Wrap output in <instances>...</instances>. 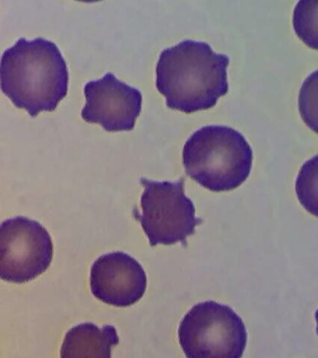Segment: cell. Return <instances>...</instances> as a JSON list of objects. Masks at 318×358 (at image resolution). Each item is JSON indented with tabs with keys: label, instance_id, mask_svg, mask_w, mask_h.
Returning a JSON list of instances; mask_svg holds the SVG:
<instances>
[{
	"label": "cell",
	"instance_id": "cell-1",
	"mask_svg": "<svg viewBox=\"0 0 318 358\" xmlns=\"http://www.w3.org/2000/svg\"><path fill=\"white\" fill-rule=\"evenodd\" d=\"M230 59L205 42L187 39L161 52L156 87L167 108L194 113L208 110L228 94Z\"/></svg>",
	"mask_w": 318,
	"mask_h": 358
},
{
	"label": "cell",
	"instance_id": "cell-2",
	"mask_svg": "<svg viewBox=\"0 0 318 358\" xmlns=\"http://www.w3.org/2000/svg\"><path fill=\"white\" fill-rule=\"evenodd\" d=\"M68 66L59 48L45 38H21L2 55V92L31 117L55 110L68 94Z\"/></svg>",
	"mask_w": 318,
	"mask_h": 358
},
{
	"label": "cell",
	"instance_id": "cell-3",
	"mask_svg": "<svg viewBox=\"0 0 318 358\" xmlns=\"http://www.w3.org/2000/svg\"><path fill=\"white\" fill-rule=\"evenodd\" d=\"M186 173L211 192H229L241 186L252 168L253 152L238 131L227 126H205L184 145Z\"/></svg>",
	"mask_w": 318,
	"mask_h": 358
},
{
	"label": "cell",
	"instance_id": "cell-4",
	"mask_svg": "<svg viewBox=\"0 0 318 358\" xmlns=\"http://www.w3.org/2000/svg\"><path fill=\"white\" fill-rule=\"evenodd\" d=\"M178 340L189 358H240L247 332L231 308L209 301L194 305L184 316Z\"/></svg>",
	"mask_w": 318,
	"mask_h": 358
},
{
	"label": "cell",
	"instance_id": "cell-5",
	"mask_svg": "<svg viewBox=\"0 0 318 358\" xmlns=\"http://www.w3.org/2000/svg\"><path fill=\"white\" fill-rule=\"evenodd\" d=\"M184 178L177 182H158L140 178L144 187L141 211L133 210L150 245H172L186 241L202 223L195 215V207L185 194Z\"/></svg>",
	"mask_w": 318,
	"mask_h": 358
},
{
	"label": "cell",
	"instance_id": "cell-6",
	"mask_svg": "<svg viewBox=\"0 0 318 358\" xmlns=\"http://www.w3.org/2000/svg\"><path fill=\"white\" fill-rule=\"evenodd\" d=\"M54 243L38 221L15 217L0 227V275L4 281L24 284L48 270Z\"/></svg>",
	"mask_w": 318,
	"mask_h": 358
},
{
	"label": "cell",
	"instance_id": "cell-7",
	"mask_svg": "<svg viewBox=\"0 0 318 358\" xmlns=\"http://www.w3.org/2000/svg\"><path fill=\"white\" fill-rule=\"evenodd\" d=\"M86 103L82 111L86 122L97 123L108 131H131L140 115L143 96L108 72L85 87Z\"/></svg>",
	"mask_w": 318,
	"mask_h": 358
},
{
	"label": "cell",
	"instance_id": "cell-8",
	"mask_svg": "<svg viewBox=\"0 0 318 358\" xmlns=\"http://www.w3.org/2000/svg\"><path fill=\"white\" fill-rule=\"evenodd\" d=\"M90 285L93 295L104 303L129 307L143 298L147 275L140 263L130 255L113 252L94 262Z\"/></svg>",
	"mask_w": 318,
	"mask_h": 358
},
{
	"label": "cell",
	"instance_id": "cell-9",
	"mask_svg": "<svg viewBox=\"0 0 318 358\" xmlns=\"http://www.w3.org/2000/svg\"><path fill=\"white\" fill-rule=\"evenodd\" d=\"M119 341L114 326L107 324L99 327L93 323L78 324L66 333L61 348V357L110 358L111 350Z\"/></svg>",
	"mask_w": 318,
	"mask_h": 358
},
{
	"label": "cell",
	"instance_id": "cell-10",
	"mask_svg": "<svg viewBox=\"0 0 318 358\" xmlns=\"http://www.w3.org/2000/svg\"><path fill=\"white\" fill-rule=\"evenodd\" d=\"M293 27L304 44L318 50V0H298L293 13Z\"/></svg>",
	"mask_w": 318,
	"mask_h": 358
},
{
	"label": "cell",
	"instance_id": "cell-11",
	"mask_svg": "<svg viewBox=\"0 0 318 358\" xmlns=\"http://www.w3.org/2000/svg\"><path fill=\"white\" fill-rule=\"evenodd\" d=\"M295 187L301 206L318 217V155L304 162Z\"/></svg>",
	"mask_w": 318,
	"mask_h": 358
},
{
	"label": "cell",
	"instance_id": "cell-12",
	"mask_svg": "<svg viewBox=\"0 0 318 358\" xmlns=\"http://www.w3.org/2000/svg\"><path fill=\"white\" fill-rule=\"evenodd\" d=\"M298 111L304 123L318 134V70L312 73L301 86Z\"/></svg>",
	"mask_w": 318,
	"mask_h": 358
},
{
	"label": "cell",
	"instance_id": "cell-13",
	"mask_svg": "<svg viewBox=\"0 0 318 358\" xmlns=\"http://www.w3.org/2000/svg\"><path fill=\"white\" fill-rule=\"evenodd\" d=\"M77 1L85 2V3H94V2L102 1V0H77Z\"/></svg>",
	"mask_w": 318,
	"mask_h": 358
},
{
	"label": "cell",
	"instance_id": "cell-14",
	"mask_svg": "<svg viewBox=\"0 0 318 358\" xmlns=\"http://www.w3.org/2000/svg\"><path fill=\"white\" fill-rule=\"evenodd\" d=\"M315 320H317V332L318 335V309L317 310V313H315Z\"/></svg>",
	"mask_w": 318,
	"mask_h": 358
}]
</instances>
